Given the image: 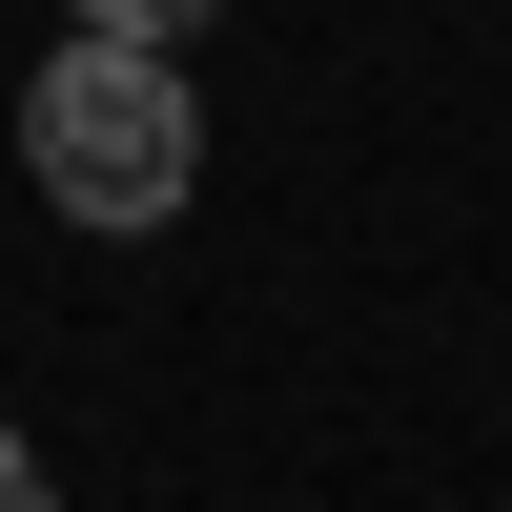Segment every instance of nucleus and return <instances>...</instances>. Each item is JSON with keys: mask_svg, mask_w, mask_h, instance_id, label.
<instances>
[{"mask_svg": "<svg viewBox=\"0 0 512 512\" xmlns=\"http://www.w3.org/2000/svg\"><path fill=\"white\" fill-rule=\"evenodd\" d=\"M21 185L62 205V226H123V246H144L164 205L205 185V103H185V62H164V41H123V21H82L62 62L21 82Z\"/></svg>", "mask_w": 512, "mask_h": 512, "instance_id": "obj_1", "label": "nucleus"}, {"mask_svg": "<svg viewBox=\"0 0 512 512\" xmlns=\"http://www.w3.org/2000/svg\"><path fill=\"white\" fill-rule=\"evenodd\" d=\"M82 21H123V41H185V21H205V0H82Z\"/></svg>", "mask_w": 512, "mask_h": 512, "instance_id": "obj_2", "label": "nucleus"}, {"mask_svg": "<svg viewBox=\"0 0 512 512\" xmlns=\"http://www.w3.org/2000/svg\"><path fill=\"white\" fill-rule=\"evenodd\" d=\"M21 492H41V451H21V431H0V512H21Z\"/></svg>", "mask_w": 512, "mask_h": 512, "instance_id": "obj_3", "label": "nucleus"}]
</instances>
